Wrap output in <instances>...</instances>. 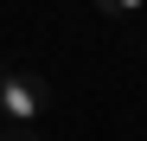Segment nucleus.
<instances>
[{"label":"nucleus","instance_id":"obj_3","mask_svg":"<svg viewBox=\"0 0 147 141\" xmlns=\"http://www.w3.org/2000/svg\"><path fill=\"white\" fill-rule=\"evenodd\" d=\"M0 141H32V135H0Z\"/></svg>","mask_w":147,"mask_h":141},{"label":"nucleus","instance_id":"obj_1","mask_svg":"<svg viewBox=\"0 0 147 141\" xmlns=\"http://www.w3.org/2000/svg\"><path fill=\"white\" fill-rule=\"evenodd\" d=\"M45 109H51V83H45L38 70L0 64V122H13V135H26Z\"/></svg>","mask_w":147,"mask_h":141},{"label":"nucleus","instance_id":"obj_2","mask_svg":"<svg viewBox=\"0 0 147 141\" xmlns=\"http://www.w3.org/2000/svg\"><path fill=\"white\" fill-rule=\"evenodd\" d=\"M96 7H102V13H115V19H134L147 0H96Z\"/></svg>","mask_w":147,"mask_h":141}]
</instances>
